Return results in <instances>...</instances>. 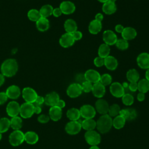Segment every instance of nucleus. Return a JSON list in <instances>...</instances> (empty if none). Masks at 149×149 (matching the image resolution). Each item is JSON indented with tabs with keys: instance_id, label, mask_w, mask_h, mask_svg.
<instances>
[{
	"instance_id": "f257e3e1",
	"label": "nucleus",
	"mask_w": 149,
	"mask_h": 149,
	"mask_svg": "<svg viewBox=\"0 0 149 149\" xmlns=\"http://www.w3.org/2000/svg\"><path fill=\"white\" fill-rule=\"evenodd\" d=\"M18 70L17 61L12 58L5 60L1 66V73L5 77H12L16 74Z\"/></svg>"
},
{
	"instance_id": "f03ea898",
	"label": "nucleus",
	"mask_w": 149,
	"mask_h": 149,
	"mask_svg": "<svg viewBox=\"0 0 149 149\" xmlns=\"http://www.w3.org/2000/svg\"><path fill=\"white\" fill-rule=\"evenodd\" d=\"M112 127V118L108 114L102 115L96 121V128L100 133H107Z\"/></svg>"
},
{
	"instance_id": "7ed1b4c3",
	"label": "nucleus",
	"mask_w": 149,
	"mask_h": 149,
	"mask_svg": "<svg viewBox=\"0 0 149 149\" xmlns=\"http://www.w3.org/2000/svg\"><path fill=\"white\" fill-rule=\"evenodd\" d=\"M24 141V133L20 130H13L9 136V142L13 147L19 146Z\"/></svg>"
},
{
	"instance_id": "20e7f679",
	"label": "nucleus",
	"mask_w": 149,
	"mask_h": 149,
	"mask_svg": "<svg viewBox=\"0 0 149 149\" xmlns=\"http://www.w3.org/2000/svg\"><path fill=\"white\" fill-rule=\"evenodd\" d=\"M84 139L86 143L90 146H98L101 140L99 132L95 130L86 131L84 134Z\"/></svg>"
},
{
	"instance_id": "39448f33",
	"label": "nucleus",
	"mask_w": 149,
	"mask_h": 149,
	"mask_svg": "<svg viewBox=\"0 0 149 149\" xmlns=\"http://www.w3.org/2000/svg\"><path fill=\"white\" fill-rule=\"evenodd\" d=\"M80 116L84 119H93L96 115V111L94 107L89 104L82 105L80 109Z\"/></svg>"
},
{
	"instance_id": "423d86ee",
	"label": "nucleus",
	"mask_w": 149,
	"mask_h": 149,
	"mask_svg": "<svg viewBox=\"0 0 149 149\" xmlns=\"http://www.w3.org/2000/svg\"><path fill=\"white\" fill-rule=\"evenodd\" d=\"M22 97L26 102L33 104L38 96L37 92L29 87H24L22 91Z\"/></svg>"
},
{
	"instance_id": "0eeeda50",
	"label": "nucleus",
	"mask_w": 149,
	"mask_h": 149,
	"mask_svg": "<svg viewBox=\"0 0 149 149\" xmlns=\"http://www.w3.org/2000/svg\"><path fill=\"white\" fill-rule=\"evenodd\" d=\"M34 107L33 104L25 102L20 105L19 115L22 118L24 119L31 118L34 113Z\"/></svg>"
},
{
	"instance_id": "6e6552de",
	"label": "nucleus",
	"mask_w": 149,
	"mask_h": 149,
	"mask_svg": "<svg viewBox=\"0 0 149 149\" xmlns=\"http://www.w3.org/2000/svg\"><path fill=\"white\" fill-rule=\"evenodd\" d=\"M81 129V122L78 120L69 121L66 124L65 127V132L70 135H76L78 134Z\"/></svg>"
},
{
	"instance_id": "1a4fd4ad",
	"label": "nucleus",
	"mask_w": 149,
	"mask_h": 149,
	"mask_svg": "<svg viewBox=\"0 0 149 149\" xmlns=\"http://www.w3.org/2000/svg\"><path fill=\"white\" fill-rule=\"evenodd\" d=\"M83 93L81 84L77 83L70 84L67 88L66 94L72 98H75L79 97Z\"/></svg>"
},
{
	"instance_id": "9d476101",
	"label": "nucleus",
	"mask_w": 149,
	"mask_h": 149,
	"mask_svg": "<svg viewBox=\"0 0 149 149\" xmlns=\"http://www.w3.org/2000/svg\"><path fill=\"white\" fill-rule=\"evenodd\" d=\"M109 91L112 95L116 98H121L125 93V90L122 84L117 81L113 82L110 84Z\"/></svg>"
},
{
	"instance_id": "9b49d317",
	"label": "nucleus",
	"mask_w": 149,
	"mask_h": 149,
	"mask_svg": "<svg viewBox=\"0 0 149 149\" xmlns=\"http://www.w3.org/2000/svg\"><path fill=\"white\" fill-rule=\"evenodd\" d=\"M20 105L17 102L12 101L8 104L6 108V111L9 116L13 118L18 116L20 113Z\"/></svg>"
},
{
	"instance_id": "f8f14e48",
	"label": "nucleus",
	"mask_w": 149,
	"mask_h": 149,
	"mask_svg": "<svg viewBox=\"0 0 149 149\" xmlns=\"http://www.w3.org/2000/svg\"><path fill=\"white\" fill-rule=\"evenodd\" d=\"M102 40L105 44L109 46L115 44L118 37L116 34L111 30H106L102 34Z\"/></svg>"
},
{
	"instance_id": "ddd939ff",
	"label": "nucleus",
	"mask_w": 149,
	"mask_h": 149,
	"mask_svg": "<svg viewBox=\"0 0 149 149\" xmlns=\"http://www.w3.org/2000/svg\"><path fill=\"white\" fill-rule=\"evenodd\" d=\"M109 105L108 102L102 98H98L95 103V109L96 112L102 115L107 114Z\"/></svg>"
},
{
	"instance_id": "4468645a",
	"label": "nucleus",
	"mask_w": 149,
	"mask_h": 149,
	"mask_svg": "<svg viewBox=\"0 0 149 149\" xmlns=\"http://www.w3.org/2000/svg\"><path fill=\"white\" fill-rule=\"evenodd\" d=\"M75 42L72 34L65 33L61 36L59 42L61 47L63 48H69L72 46Z\"/></svg>"
},
{
	"instance_id": "2eb2a0df",
	"label": "nucleus",
	"mask_w": 149,
	"mask_h": 149,
	"mask_svg": "<svg viewBox=\"0 0 149 149\" xmlns=\"http://www.w3.org/2000/svg\"><path fill=\"white\" fill-rule=\"evenodd\" d=\"M137 65L143 69L147 70L149 68V53L141 52L136 59Z\"/></svg>"
},
{
	"instance_id": "dca6fc26",
	"label": "nucleus",
	"mask_w": 149,
	"mask_h": 149,
	"mask_svg": "<svg viewBox=\"0 0 149 149\" xmlns=\"http://www.w3.org/2000/svg\"><path fill=\"white\" fill-rule=\"evenodd\" d=\"M63 14L70 15L76 10V6L73 2L70 1H62L59 7Z\"/></svg>"
},
{
	"instance_id": "f3484780",
	"label": "nucleus",
	"mask_w": 149,
	"mask_h": 149,
	"mask_svg": "<svg viewBox=\"0 0 149 149\" xmlns=\"http://www.w3.org/2000/svg\"><path fill=\"white\" fill-rule=\"evenodd\" d=\"M84 76L86 80L94 84L100 81L101 74L94 69H88L84 73Z\"/></svg>"
},
{
	"instance_id": "a211bd4d",
	"label": "nucleus",
	"mask_w": 149,
	"mask_h": 149,
	"mask_svg": "<svg viewBox=\"0 0 149 149\" xmlns=\"http://www.w3.org/2000/svg\"><path fill=\"white\" fill-rule=\"evenodd\" d=\"M105 91V86L102 85L100 81L93 84L91 92L95 97L102 98L104 96Z\"/></svg>"
},
{
	"instance_id": "6ab92c4d",
	"label": "nucleus",
	"mask_w": 149,
	"mask_h": 149,
	"mask_svg": "<svg viewBox=\"0 0 149 149\" xmlns=\"http://www.w3.org/2000/svg\"><path fill=\"white\" fill-rule=\"evenodd\" d=\"M59 99V94L55 91H52L47 94L44 97V103L49 107L55 106Z\"/></svg>"
},
{
	"instance_id": "aec40b11",
	"label": "nucleus",
	"mask_w": 149,
	"mask_h": 149,
	"mask_svg": "<svg viewBox=\"0 0 149 149\" xmlns=\"http://www.w3.org/2000/svg\"><path fill=\"white\" fill-rule=\"evenodd\" d=\"M62 116V109L56 105L51 107L49 109V116L50 119L54 122L60 120Z\"/></svg>"
},
{
	"instance_id": "412c9836",
	"label": "nucleus",
	"mask_w": 149,
	"mask_h": 149,
	"mask_svg": "<svg viewBox=\"0 0 149 149\" xmlns=\"http://www.w3.org/2000/svg\"><path fill=\"white\" fill-rule=\"evenodd\" d=\"M8 98L16 100L20 95L21 91L19 86L16 85H11L8 87L5 91Z\"/></svg>"
},
{
	"instance_id": "4be33fe9",
	"label": "nucleus",
	"mask_w": 149,
	"mask_h": 149,
	"mask_svg": "<svg viewBox=\"0 0 149 149\" xmlns=\"http://www.w3.org/2000/svg\"><path fill=\"white\" fill-rule=\"evenodd\" d=\"M125 118L127 120H134L137 116L136 111L133 108H125L120 109L119 114Z\"/></svg>"
},
{
	"instance_id": "5701e85b",
	"label": "nucleus",
	"mask_w": 149,
	"mask_h": 149,
	"mask_svg": "<svg viewBox=\"0 0 149 149\" xmlns=\"http://www.w3.org/2000/svg\"><path fill=\"white\" fill-rule=\"evenodd\" d=\"M122 38L127 40H132L134 39L137 36L136 30L132 27H124V29L121 33Z\"/></svg>"
},
{
	"instance_id": "b1692460",
	"label": "nucleus",
	"mask_w": 149,
	"mask_h": 149,
	"mask_svg": "<svg viewBox=\"0 0 149 149\" xmlns=\"http://www.w3.org/2000/svg\"><path fill=\"white\" fill-rule=\"evenodd\" d=\"M118 65V60L113 56L109 55L104 58V66L109 70H115Z\"/></svg>"
},
{
	"instance_id": "393cba45",
	"label": "nucleus",
	"mask_w": 149,
	"mask_h": 149,
	"mask_svg": "<svg viewBox=\"0 0 149 149\" xmlns=\"http://www.w3.org/2000/svg\"><path fill=\"white\" fill-rule=\"evenodd\" d=\"M102 23L95 19L91 20L88 25V31L92 34H97L102 30Z\"/></svg>"
},
{
	"instance_id": "a878e982",
	"label": "nucleus",
	"mask_w": 149,
	"mask_h": 149,
	"mask_svg": "<svg viewBox=\"0 0 149 149\" xmlns=\"http://www.w3.org/2000/svg\"><path fill=\"white\" fill-rule=\"evenodd\" d=\"M64 29L66 33L73 34L77 30V25L76 22L72 19H68L64 23Z\"/></svg>"
},
{
	"instance_id": "bb28decb",
	"label": "nucleus",
	"mask_w": 149,
	"mask_h": 149,
	"mask_svg": "<svg viewBox=\"0 0 149 149\" xmlns=\"http://www.w3.org/2000/svg\"><path fill=\"white\" fill-rule=\"evenodd\" d=\"M39 137L37 133L33 131H28L24 133V141L29 144H34L38 141Z\"/></svg>"
},
{
	"instance_id": "cd10ccee",
	"label": "nucleus",
	"mask_w": 149,
	"mask_h": 149,
	"mask_svg": "<svg viewBox=\"0 0 149 149\" xmlns=\"http://www.w3.org/2000/svg\"><path fill=\"white\" fill-rule=\"evenodd\" d=\"M102 10L104 13L106 15H112L117 10L116 5L114 2H110L108 1L102 5Z\"/></svg>"
},
{
	"instance_id": "c85d7f7f",
	"label": "nucleus",
	"mask_w": 149,
	"mask_h": 149,
	"mask_svg": "<svg viewBox=\"0 0 149 149\" xmlns=\"http://www.w3.org/2000/svg\"><path fill=\"white\" fill-rule=\"evenodd\" d=\"M36 25L37 29L40 31H45L49 27V22L47 18L41 17L36 22Z\"/></svg>"
},
{
	"instance_id": "c756f323",
	"label": "nucleus",
	"mask_w": 149,
	"mask_h": 149,
	"mask_svg": "<svg viewBox=\"0 0 149 149\" xmlns=\"http://www.w3.org/2000/svg\"><path fill=\"white\" fill-rule=\"evenodd\" d=\"M81 128L86 131L95 130L96 128V121L93 119H84L81 122Z\"/></svg>"
},
{
	"instance_id": "7c9ffc66",
	"label": "nucleus",
	"mask_w": 149,
	"mask_h": 149,
	"mask_svg": "<svg viewBox=\"0 0 149 149\" xmlns=\"http://www.w3.org/2000/svg\"><path fill=\"white\" fill-rule=\"evenodd\" d=\"M66 116L70 121H76L81 117L80 111L76 108H71L66 112Z\"/></svg>"
},
{
	"instance_id": "2f4dec72",
	"label": "nucleus",
	"mask_w": 149,
	"mask_h": 149,
	"mask_svg": "<svg viewBox=\"0 0 149 149\" xmlns=\"http://www.w3.org/2000/svg\"><path fill=\"white\" fill-rule=\"evenodd\" d=\"M126 79L130 82H137L140 79V74L135 69H130L126 73Z\"/></svg>"
},
{
	"instance_id": "473e14b6",
	"label": "nucleus",
	"mask_w": 149,
	"mask_h": 149,
	"mask_svg": "<svg viewBox=\"0 0 149 149\" xmlns=\"http://www.w3.org/2000/svg\"><path fill=\"white\" fill-rule=\"evenodd\" d=\"M126 120L125 118L118 115L112 119V126L116 129H120L124 127Z\"/></svg>"
},
{
	"instance_id": "72a5a7b5",
	"label": "nucleus",
	"mask_w": 149,
	"mask_h": 149,
	"mask_svg": "<svg viewBox=\"0 0 149 149\" xmlns=\"http://www.w3.org/2000/svg\"><path fill=\"white\" fill-rule=\"evenodd\" d=\"M137 90L143 93H147L149 91V81L146 79H142L137 81Z\"/></svg>"
},
{
	"instance_id": "f704fd0d",
	"label": "nucleus",
	"mask_w": 149,
	"mask_h": 149,
	"mask_svg": "<svg viewBox=\"0 0 149 149\" xmlns=\"http://www.w3.org/2000/svg\"><path fill=\"white\" fill-rule=\"evenodd\" d=\"M111 49L109 46L105 43H103L99 46L98 49V55L99 56L102 58H105L109 55Z\"/></svg>"
},
{
	"instance_id": "c9c22d12",
	"label": "nucleus",
	"mask_w": 149,
	"mask_h": 149,
	"mask_svg": "<svg viewBox=\"0 0 149 149\" xmlns=\"http://www.w3.org/2000/svg\"><path fill=\"white\" fill-rule=\"evenodd\" d=\"M53 9L54 8L51 5L47 4L43 5L39 10V12L42 17L47 18L52 15Z\"/></svg>"
},
{
	"instance_id": "e433bc0d",
	"label": "nucleus",
	"mask_w": 149,
	"mask_h": 149,
	"mask_svg": "<svg viewBox=\"0 0 149 149\" xmlns=\"http://www.w3.org/2000/svg\"><path fill=\"white\" fill-rule=\"evenodd\" d=\"M10 127L14 130H20L23 125V121L21 117L16 116L13 118H11L10 120Z\"/></svg>"
},
{
	"instance_id": "4c0bfd02",
	"label": "nucleus",
	"mask_w": 149,
	"mask_h": 149,
	"mask_svg": "<svg viewBox=\"0 0 149 149\" xmlns=\"http://www.w3.org/2000/svg\"><path fill=\"white\" fill-rule=\"evenodd\" d=\"M10 125V120L7 118H0V133H3L7 132L9 127Z\"/></svg>"
},
{
	"instance_id": "58836bf2",
	"label": "nucleus",
	"mask_w": 149,
	"mask_h": 149,
	"mask_svg": "<svg viewBox=\"0 0 149 149\" xmlns=\"http://www.w3.org/2000/svg\"><path fill=\"white\" fill-rule=\"evenodd\" d=\"M120 106L117 104H113L109 106L108 113L111 117L114 118L119 114L120 111Z\"/></svg>"
},
{
	"instance_id": "ea45409f",
	"label": "nucleus",
	"mask_w": 149,
	"mask_h": 149,
	"mask_svg": "<svg viewBox=\"0 0 149 149\" xmlns=\"http://www.w3.org/2000/svg\"><path fill=\"white\" fill-rule=\"evenodd\" d=\"M27 17L30 20L36 22L41 16L39 10L36 9H32L29 10L27 13Z\"/></svg>"
},
{
	"instance_id": "a19ab883",
	"label": "nucleus",
	"mask_w": 149,
	"mask_h": 149,
	"mask_svg": "<svg viewBox=\"0 0 149 149\" xmlns=\"http://www.w3.org/2000/svg\"><path fill=\"white\" fill-rule=\"evenodd\" d=\"M121 98L122 103L126 106H130L134 102V97L130 93H125Z\"/></svg>"
},
{
	"instance_id": "79ce46f5",
	"label": "nucleus",
	"mask_w": 149,
	"mask_h": 149,
	"mask_svg": "<svg viewBox=\"0 0 149 149\" xmlns=\"http://www.w3.org/2000/svg\"><path fill=\"white\" fill-rule=\"evenodd\" d=\"M116 48L120 50L124 51L128 48L129 47V42L127 40L123 38L118 39L115 44Z\"/></svg>"
},
{
	"instance_id": "37998d69",
	"label": "nucleus",
	"mask_w": 149,
	"mask_h": 149,
	"mask_svg": "<svg viewBox=\"0 0 149 149\" xmlns=\"http://www.w3.org/2000/svg\"><path fill=\"white\" fill-rule=\"evenodd\" d=\"M112 78L109 74L104 73L101 75L100 82L104 86L110 85L112 83Z\"/></svg>"
},
{
	"instance_id": "c03bdc74",
	"label": "nucleus",
	"mask_w": 149,
	"mask_h": 149,
	"mask_svg": "<svg viewBox=\"0 0 149 149\" xmlns=\"http://www.w3.org/2000/svg\"><path fill=\"white\" fill-rule=\"evenodd\" d=\"M93 84L86 80L85 81H84L81 84V88H82V91L83 92L88 93L91 91L92 90V88H93Z\"/></svg>"
},
{
	"instance_id": "a18cd8bd",
	"label": "nucleus",
	"mask_w": 149,
	"mask_h": 149,
	"mask_svg": "<svg viewBox=\"0 0 149 149\" xmlns=\"http://www.w3.org/2000/svg\"><path fill=\"white\" fill-rule=\"evenodd\" d=\"M94 65L98 68L102 67L104 65V58H102L99 56L95 57L94 59Z\"/></svg>"
},
{
	"instance_id": "49530a36",
	"label": "nucleus",
	"mask_w": 149,
	"mask_h": 149,
	"mask_svg": "<svg viewBox=\"0 0 149 149\" xmlns=\"http://www.w3.org/2000/svg\"><path fill=\"white\" fill-rule=\"evenodd\" d=\"M49 120H50V118L49 115H47L45 114L40 115L37 118V120L38 121V122L41 123H48L49 121Z\"/></svg>"
},
{
	"instance_id": "de8ad7c7",
	"label": "nucleus",
	"mask_w": 149,
	"mask_h": 149,
	"mask_svg": "<svg viewBox=\"0 0 149 149\" xmlns=\"http://www.w3.org/2000/svg\"><path fill=\"white\" fill-rule=\"evenodd\" d=\"M75 80L76 81V83L81 84L84 81H86L84 73H78L75 77Z\"/></svg>"
},
{
	"instance_id": "09e8293b",
	"label": "nucleus",
	"mask_w": 149,
	"mask_h": 149,
	"mask_svg": "<svg viewBox=\"0 0 149 149\" xmlns=\"http://www.w3.org/2000/svg\"><path fill=\"white\" fill-rule=\"evenodd\" d=\"M8 99V97L5 92H0V105L4 104Z\"/></svg>"
},
{
	"instance_id": "8fccbe9b",
	"label": "nucleus",
	"mask_w": 149,
	"mask_h": 149,
	"mask_svg": "<svg viewBox=\"0 0 149 149\" xmlns=\"http://www.w3.org/2000/svg\"><path fill=\"white\" fill-rule=\"evenodd\" d=\"M44 103V97H43L42 96H40V95H38L37 97L36 98V101L33 103V105H34L41 106Z\"/></svg>"
},
{
	"instance_id": "3c124183",
	"label": "nucleus",
	"mask_w": 149,
	"mask_h": 149,
	"mask_svg": "<svg viewBox=\"0 0 149 149\" xmlns=\"http://www.w3.org/2000/svg\"><path fill=\"white\" fill-rule=\"evenodd\" d=\"M128 89L132 92H136L137 90V82H130L128 85Z\"/></svg>"
},
{
	"instance_id": "603ef678",
	"label": "nucleus",
	"mask_w": 149,
	"mask_h": 149,
	"mask_svg": "<svg viewBox=\"0 0 149 149\" xmlns=\"http://www.w3.org/2000/svg\"><path fill=\"white\" fill-rule=\"evenodd\" d=\"M72 35H73V37L74 40H75V41H79V40H81L82 38V37H83L82 33L81 31H78V30H76V31H74L72 34Z\"/></svg>"
},
{
	"instance_id": "864d4df0",
	"label": "nucleus",
	"mask_w": 149,
	"mask_h": 149,
	"mask_svg": "<svg viewBox=\"0 0 149 149\" xmlns=\"http://www.w3.org/2000/svg\"><path fill=\"white\" fill-rule=\"evenodd\" d=\"M62 14V13L59 8H54L53 11H52V15L54 16H55L56 17H58L61 16Z\"/></svg>"
},
{
	"instance_id": "5fc2aeb1",
	"label": "nucleus",
	"mask_w": 149,
	"mask_h": 149,
	"mask_svg": "<svg viewBox=\"0 0 149 149\" xmlns=\"http://www.w3.org/2000/svg\"><path fill=\"white\" fill-rule=\"evenodd\" d=\"M124 29V27L120 24H118L115 26V31L118 33H122L123 30Z\"/></svg>"
},
{
	"instance_id": "6e6d98bb",
	"label": "nucleus",
	"mask_w": 149,
	"mask_h": 149,
	"mask_svg": "<svg viewBox=\"0 0 149 149\" xmlns=\"http://www.w3.org/2000/svg\"><path fill=\"white\" fill-rule=\"evenodd\" d=\"M145 97H146L145 94L141 92H139V93L137 95V100L140 102L143 101L145 99Z\"/></svg>"
},
{
	"instance_id": "4d7b16f0",
	"label": "nucleus",
	"mask_w": 149,
	"mask_h": 149,
	"mask_svg": "<svg viewBox=\"0 0 149 149\" xmlns=\"http://www.w3.org/2000/svg\"><path fill=\"white\" fill-rule=\"evenodd\" d=\"M56 105L57 107H58L59 108H61V109H62L63 108H65V105H66V103H65V102L64 100H61V99H59V100L58 101V102H57V104H56Z\"/></svg>"
},
{
	"instance_id": "13d9d810",
	"label": "nucleus",
	"mask_w": 149,
	"mask_h": 149,
	"mask_svg": "<svg viewBox=\"0 0 149 149\" xmlns=\"http://www.w3.org/2000/svg\"><path fill=\"white\" fill-rule=\"evenodd\" d=\"M95 20L101 22L104 19V16L101 13H98L95 15Z\"/></svg>"
},
{
	"instance_id": "bf43d9fd",
	"label": "nucleus",
	"mask_w": 149,
	"mask_h": 149,
	"mask_svg": "<svg viewBox=\"0 0 149 149\" xmlns=\"http://www.w3.org/2000/svg\"><path fill=\"white\" fill-rule=\"evenodd\" d=\"M34 113H36V114H39L41 112L42 109L41 108V106H38V105H34Z\"/></svg>"
},
{
	"instance_id": "052dcab7",
	"label": "nucleus",
	"mask_w": 149,
	"mask_h": 149,
	"mask_svg": "<svg viewBox=\"0 0 149 149\" xmlns=\"http://www.w3.org/2000/svg\"><path fill=\"white\" fill-rule=\"evenodd\" d=\"M4 82H5V76L2 73H0V87L3 85Z\"/></svg>"
},
{
	"instance_id": "680f3d73",
	"label": "nucleus",
	"mask_w": 149,
	"mask_h": 149,
	"mask_svg": "<svg viewBox=\"0 0 149 149\" xmlns=\"http://www.w3.org/2000/svg\"><path fill=\"white\" fill-rule=\"evenodd\" d=\"M145 79H146L148 81H149V68L146 70L145 73Z\"/></svg>"
},
{
	"instance_id": "e2e57ef3",
	"label": "nucleus",
	"mask_w": 149,
	"mask_h": 149,
	"mask_svg": "<svg viewBox=\"0 0 149 149\" xmlns=\"http://www.w3.org/2000/svg\"><path fill=\"white\" fill-rule=\"evenodd\" d=\"M89 149H100L99 147H98V146H91Z\"/></svg>"
},
{
	"instance_id": "0e129e2a",
	"label": "nucleus",
	"mask_w": 149,
	"mask_h": 149,
	"mask_svg": "<svg viewBox=\"0 0 149 149\" xmlns=\"http://www.w3.org/2000/svg\"><path fill=\"white\" fill-rule=\"evenodd\" d=\"M97 1H99L100 2H101V3H104L106 2H107L108 0H97Z\"/></svg>"
},
{
	"instance_id": "69168bd1",
	"label": "nucleus",
	"mask_w": 149,
	"mask_h": 149,
	"mask_svg": "<svg viewBox=\"0 0 149 149\" xmlns=\"http://www.w3.org/2000/svg\"><path fill=\"white\" fill-rule=\"evenodd\" d=\"M109 1H110V2H114V3H115V2H116V0H108Z\"/></svg>"
},
{
	"instance_id": "338daca9",
	"label": "nucleus",
	"mask_w": 149,
	"mask_h": 149,
	"mask_svg": "<svg viewBox=\"0 0 149 149\" xmlns=\"http://www.w3.org/2000/svg\"><path fill=\"white\" fill-rule=\"evenodd\" d=\"M2 133H0V141H1V140L2 139Z\"/></svg>"
}]
</instances>
